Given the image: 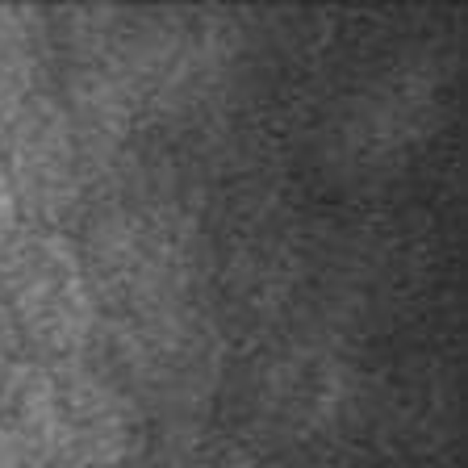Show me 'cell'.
Returning a JSON list of instances; mask_svg holds the SVG:
<instances>
[{
  "mask_svg": "<svg viewBox=\"0 0 468 468\" xmlns=\"http://www.w3.org/2000/svg\"><path fill=\"white\" fill-rule=\"evenodd\" d=\"M80 247L97 310L109 318L185 305L201 276V226L188 209L164 201L109 205L88 222Z\"/></svg>",
  "mask_w": 468,
  "mask_h": 468,
  "instance_id": "3",
  "label": "cell"
},
{
  "mask_svg": "<svg viewBox=\"0 0 468 468\" xmlns=\"http://www.w3.org/2000/svg\"><path fill=\"white\" fill-rule=\"evenodd\" d=\"M146 468H255L247 448L226 431H214L205 422H167V431L146 439L143 448Z\"/></svg>",
  "mask_w": 468,
  "mask_h": 468,
  "instance_id": "6",
  "label": "cell"
},
{
  "mask_svg": "<svg viewBox=\"0 0 468 468\" xmlns=\"http://www.w3.org/2000/svg\"><path fill=\"white\" fill-rule=\"evenodd\" d=\"M9 347H5V335H0V380H5V372H9Z\"/></svg>",
  "mask_w": 468,
  "mask_h": 468,
  "instance_id": "10",
  "label": "cell"
},
{
  "mask_svg": "<svg viewBox=\"0 0 468 468\" xmlns=\"http://www.w3.org/2000/svg\"><path fill=\"white\" fill-rule=\"evenodd\" d=\"M92 347L97 368L143 410L146 422L201 419L222 389V331L188 302L101 322Z\"/></svg>",
  "mask_w": 468,
  "mask_h": 468,
  "instance_id": "2",
  "label": "cell"
},
{
  "mask_svg": "<svg viewBox=\"0 0 468 468\" xmlns=\"http://www.w3.org/2000/svg\"><path fill=\"white\" fill-rule=\"evenodd\" d=\"M101 310L71 234L26 226L0 247V335L17 360H84Z\"/></svg>",
  "mask_w": 468,
  "mask_h": 468,
  "instance_id": "4",
  "label": "cell"
},
{
  "mask_svg": "<svg viewBox=\"0 0 468 468\" xmlns=\"http://www.w3.org/2000/svg\"><path fill=\"white\" fill-rule=\"evenodd\" d=\"M0 164L21 214L34 218V226L63 230V222L88 205V188L97 176V122L71 113L63 101L34 92L5 130Z\"/></svg>",
  "mask_w": 468,
  "mask_h": 468,
  "instance_id": "5",
  "label": "cell"
},
{
  "mask_svg": "<svg viewBox=\"0 0 468 468\" xmlns=\"http://www.w3.org/2000/svg\"><path fill=\"white\" fill-rule=\"evenodd\" d=\"M0 468H21V460H17V452H13L9 435H5V427H0Z\"/></svg>",
  "mask_w": 468,
  "mask_h": 468,
  "instance_id": "9",
  "label": "cell"
},
{
  "mask_svg": "<svg viewBox=\"0 0 468 468\" xmlns=\"http://www.w3.org/2000/svg\"><path fill=\"white\" fill-rule=\"evenodd\" d=\"M0 427L21 468H126L151 439L146 414L92 360L9 364Z\"/></svg>",
  "mask_w": 468,
  "mask_h": 468,
  "instance_id": "1",
  "label": "cell"
},
{
  "mask_svg": "<svg viewBox=\"0 0 468 468\" xmlns=\"http://www.w3.org/2000/svg\"><path fill=\"white\" fill-rule=\"evenodd\" d=\"M34 84H38V34L29 29V13L0 9V138L29 105Z\"/></svg>",
  "mask_w": 468,
  "mask_h": 468,
  "instance_id": "7",
  "label": "cell"
},
{
  "mask_svg": "<svg viewBox=\"0 0 468 468\" xmlns=\"http://www.w3.org/2000/svg\"><path fill=\"white\" fill-rule=\"evenodd\" d=\"M17 222H21L17 197H13V185H9V176H5V164H0V247L17 234Z\"/></svg>",
  "mask_w": 468,
  "mask_h": 468,
  "instance_id": "8",
  "label": "cell"
}]
</instances>
